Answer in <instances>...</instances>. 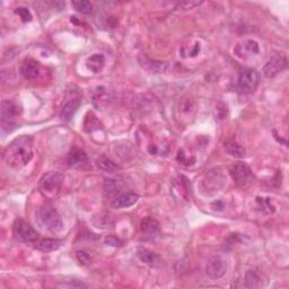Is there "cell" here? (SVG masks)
Masks as SVG:
<instances>
[{
  "mask_svg": "<svg viewBox=\"0 0 289 289\" xmlns=\"http://www.w3.org/2000/svg\"><path fill=\"white\" fill-rule=\"evenodd\" d=\"M84 129L87 132H93L95 130L101 129V122L98 121V119L93 113L89 112L84 121Z\"/></svg>",
  "mask_w": 289,
  "mask_h": 289,
  "instance_id": "cell-23",
  "label": "cell"
},
{
  "mask_svg": "<svg viewBox=\"0 0 289 289\" xmlns=\"http://www.w3.org/2000/svg\"><path fill=\"white\" fill-rule=\"evenodd\" d=\"M225 149L230 156L236 158H243L245 156V149L238 144L234 142H227L225 144Z\"/></svg>",
  "mask_w": 289,
  "mask_h": 289,
  "instance_id": "cell-22",
  "label": "cell"
},
{
  "mask_svg": "<svg viewBox=\"0 0 289 289\" xmlns=\"http://www.w3.org/2000/svg\"><path fill=\"white\" fill-rule=\"evenodd\" d=\"M60 287H69V288H80V287H86V285H84L82 283H79V282H77V280H75L73 283H70V284H63V285H60Z\"/></svg>",
  "mask_w": 289,
  "mask_h": 289,
  "instance_id": "cell-32",
  "label": "cell"
},
{
  "mask_svg": "<svg viewBox=\"0 0 289 289\" xmlns=\"http://www.w3.org/2000/svg\"><path fill=\"white\" fill-rule=\"evenodd\" d=\"M257 204L260 210L264 214H272L275 212V207L270 204V200L268 198H257Z\"/></svg>",
  "mask_w": 289,
  "mask_h": 289,
  "instance_id": "cell-26",
  "label": "cell"
},
{
  "mask_svg": "<svg viewBox=\"0 0 289 289\" xmlns=\"http://www.w3.org/2000/svg\"><path fill=\"white\" fill-rule=\"evenodd\" d=\"M105 243L107 245H112V246H119L121 245V241L118 237L113 236V235H110L105 238Z\"/></svg>",
  "mask_w": 289,
  "mask_h": 289,
  "instance_id": "cell-31",
  "label": "cell"
},
{
  "mask_svg": "<svg viewBox=\"0 0 289 289\" xmlns=\"http://www.w3.org/2000/svg\"><path fill=\"white\" fill-rule=\"evenodd\" d=\"M140 228H142L144 236L148 239H154L157 237L159 234L158 221L150 217L144 218L142 220V224H140Z\"/></svg>",
  "mask_w": 289,
  "mask_h": 289,
  "instance_id": "cell-10",
  "label": "cell"
},
{
  "mask_svg": "<svg viewBox=\"0 0 289 289\" xmlns=\"http://www.w3.org/2000/svg\"><path fill=\"white\" fill-rule=\"evenodd\" d=\"M67 162L70 166L77 167L87 163L88 157H87V155H86V152L82 149H80V148H72L68 155Z\"/></svg>",
  "mask_w": 289,
  "mask_h": 289,
  "instance_id": "cell-18",
  "label": "cell"
},
{
  "mask_svg": "<svg viewBox=\"0 0 289 289\" xmlns=\"http://www.w3.org/2000/svg\"><path fill=\"white\" fill-rule=\"evenodd\" d=\"M232 176L239 188L246 189L249 188L252 181H253V176H252L251 168L247 166L245 163H238L233 166L232 168Z\"/></svg>",
  "mask_w": 289,
  "mask_h": 289,
  "instance_id": "cell-8",
  "label": "cell"
},
{
  "mask_svg": "<svg viewBox=\"0 0 289 289\" xmlns=\"http://www.w3.org/2000/svg\"><path fill=\"white\" fill-rule=\"evenodd\" d=\"M40 67L39 64L33 59H26L23 61L22 66H20V73L22 76L28 80L35 79L39 76Z\"/></svg>",
  "mask_w": 289,
  "mask_h": 289,
  "instance_id": "cell-14",
  "label": "cell"
},
{
  "mask_svg": "<svg viewBox=\"0 0 289 289\" xmlns=\"http://www.w3.org/2000/svg\"><path fill=\"white\" fill-rule=\"evenodd\" d=\"M201 3V1H183L176 6V9H192L197 6H200Z\"/></svg>",
  "mask_w": 289,
  "mask_h": 289,
  "instance_id": "cell-29",
  "label": "cell"
},
{
  "mask_svg": "<svg viewBox=\"0 0 289 289\" xmlns=\"http://www.w3.org/2000/svg\"><path fill=\"white\" fill-rule=\"evenodd\" d=\"M138 258L142 260L144 263L148 264L151 268H162L163 267V260L160 259L158 254L152 252L148 249H139L138 250Z\"/></svg>",
  "mask_w": 289,
  "mask_h": 289,
  "instance_id": "cell-13",
  "label": "cell"
},
{
  "mask_svg": "<svg viewBox=\"0 0 289 289\" xmlns=\"http://www.w3.org/2000/svg\"><path fill=\"white\" fill-rule=\"evenodd\" d=\"M17 115V106L9 100H5L1 103V120L3 123L10 125Z\"/></svg>",
  "mask_w": 289,
  "mask_h": 289,
  "instance_id": "cell-16",
  "label": "cell"
},
{
  "mask_svg": "<svg viewBox=\"0 0 289 289\" xmlns=\"http://www.w3.org/2000/svg\"><path fill=\"white\" fill-rule=\"evenodd\" d=\"M259 73L254 69H245L239 73L238 88L242 93L251 94L257 89L259 85Z\"/></svg>",
  "mask_w": 289,
  "mask_h": 289,
  "instance_id": "cell-5",
  "label": "cell"
},
{
  "mask_svg": "<svg viewBox=\"0 0 289 289\" xmlns=\"http://www.w3.org/2000/svg\"><path fill=\"white\" fill-rule=\"evenodd\" d=\"M234 51L239 58L254 56L259 53V44L253 40H245L242 43L237 44Z\"/></svg>",
  "mask_w": 289,
  "mask_h": 289,
  "instance_id": "cell-12",
  "label": "cell"
},
{
  "mask_svg": "<svg viewBox=\"0 0 289 289\" xmlns=\"http://www.w3.org/2000/svg\"><path fill=\"white\" fill-rule=\"evenodd\" d=\"M105 65V58L101 53H95V55L90 56L86 60V66L94 73L100 72Z\"/></svg>",
  "mask_w": 289,
  "mask_h": 289,
  "instance_id": "cell-20",
  "label": "cell"
},
{
  "mask_svg": "<svg viewBox=\"0 0 289 289\" xmlns=\"http://www.w3.org/2000/svg\"><path fill=\"white\" fill-rule=\"evenodd\" d=\"M72 7L81 14H90L93 11V5L87 0H78V1L72 2Z\"/></svg>",
  "mask_w": 289,
  "mask_h": 289,
  "instance_id": "cell-24",
  "label": "cell"
},
{
  "mask_svg": "<svg viewBox=\"0 0 289 289\" xmlns=\"http://www.w3.org/2000/svg\"><path fill=\"white\" fill-rule=\"evenodd\" d=\"M64 176L58 172H49L43 175L40 181L39 190L47 199H55L59 195L61 185H63Z\"/></svg>",
  "mask_w": 289,
  "mask_h": 289,
  "instance_id": "cell-3",
  "label": "cell"
},
{
  "mask_svg": "<svg viewBox=\"0 0 289 289\" xmlns=\"http://www.w3.org/2000/svg\"><path fill=\"white\" fill-rule=\"evenodd\" d=\"M14 234L20 242L24 243H35L39 239L38 232L23 219H17L15 221Z\"/></svg>",
  "mask_w": 289,
  "mask_h": 289,
  "instance_id": "cell-6",
  "label": "cell"
},
{
  "mask_svg": "<svg viewBox=\"0 0 289 289\" xmlns=\"http://www.w3.org/2000/svg\"><path fill=\"white\" fill-rule=\"evenodd\" d=\"M139 64L142 65L144 69L148 70V72H152V73L165 72L168 68V64L165 63V61L152 60V59H149V58H146V57H140Z\"/></svg>",
  "mask_w": 289,
  "mask_h": 289,
  "instance_id": "cell-11",
  "label": "cell"
},
{
  "mask_svg": "<svg viewBox=\"0 0 289 289\" xmlns=\"http://www.w3.org/2000/svg\"><path fill=\"white\" fill-rule=\"evenodd\" d=\"M35 218L40 226L52 233H59L64 229V222L59 214L50 207H40L36 210Z\"/></svg>",
  "mask_w": 289,
  "mask_h": 289,
  "instance_id": "cell-2",
  "label": "cell"
},
{
  "mask_svg": "<svg viewBox=\"0 0 289 289\" xmlns=\"http://www.w3.org/2000/svg\"><path fill=\"white\" fill-rule=\"evenodd\" d=\"M138 199H139L138 195H136V193H132V192H128V193H125V195L119 196L117 199L113 201L112 206L115 209L128 208V207H131V206H134L136 202L138 201Z\"/></svg>",
  "mask_w": 289,
  "mask_h": 289,
  "instance_id": "cell-19",
  "label": "cell"
},
{
  "mask_svg": "<svg viewBox=\"0 0 289 289\" xmlns=\"http://www.w3.org/2000/svg\"><path fill=\"white\" fill-rule=\"evenodd\" d=\"M34 244L38 250L45 252V253H49V252L59 250L60 247L63 246L64 242L58 238H43L40 239V241H36Z\"/></svg>",
  "mask_w": 289,
  "mask_h": 289,
  "instance_id": "cell-15",
  "label": "cell"
},
{
  "mask_svg": "<svg viewBox=\"0 0 289 289\" xmlns=\"http://www.w3.org/2000/svg\"><path fill=\"white\" fill-rule=\"evenodd\" d=\"M226 183V177L219 171H212L202 180V190L207 193L220 191Z\"/></svg>",
  "mask_w": 289,
  "mask_h": 289,
  "instance_id": "cell-7",
  "label": "cell"
},
{
  "mask_svg": "<svg viewBox=\"0 0 289 289\" xmlns=\"http://www.w3.org/2000/svg\"><path fill=\"white\" fill-rule=\"evenodd\" d=\"M246 288H257L260 286V278L254 271H249L245 275V284Z\"/></svg>",
  "mask_w": 289,
  "mask_h": 289,
  "instance_id": "cell-25",
  "label": "cell"
},
{
  "mask_svg": "<svg viewBox=\"0 0 289 289\" xmlns=\"http://www.w3.org/2000/svg\"><path fill=\"white\" fill-rule=\"evenodd\" d=\"M227 262L221 257H214L206 266V274L212 279H219L226 274Z\"/></svg>",
  "mask_w": 289,
  "mask_h": 289,
  "instance_id": "cell-9",
  "label": "cell"
},
{
  "mask_svg": "<svg viewBox=\"0 0 289 289\" xmlns=\"http://www.w3.org/2000/svg\"><path fill=\"white\" fill-rule=\"evenodd\" d=\"M76 257H77L78 261H79V263L82 264V266H86V264H88L90 262V257L84 251L77 252Z\"/></svg>",
  "mask_w": 289,
  "mask_h": 289,
  "instance_id": "cell-30",
  "label": "cell"
},
{
  "mask_svg": "<svg viewBox=\"0 0 289 289\" xmlns=\"http://www.w3.org/2000/svg\"><path fill=\"white\" fill-rule=\"evenodd\" d=\"M96 166L105 173H117L118 171H120L119 165L115 164L113 160L104 157V156L96 159Z\"/></svg>",
  "mask_w": 289,
  "mask_h": 289,
  "instance_id": "cell-21",
  "label": "cell"
},
{
  "mask_svg": "<svg viewBox=\"0 0 289 289\" xmlns=\"http://www.w3.org/2000/svg\"><path fill=\"white\" fill-rule=\"evenodd\" d=\"M33 158L32 139L27 136H23L15 139L5 152V162L11 168H22L31 162Z\"/></svg>",
  "mask_w": 289,
  "mask_h": 289,
  "instance_id": "cell-1",
  "label": "cell"
},
{
  "mask_svg": "<svg viewBox=\"0 0 289 289\" xmlns=\"http://www.w3.org/2000/svg\"><path fill=\"white\" fill-rule=\"evenodd\" d=\"M79 106H80L79 100H72L66 103L63 109H61L60 114H59L61 121H64V122L70 121L78 111V109H79Z\"/></svg>",
  "mask_w": 289,
  "mask_h": 289,
  "instance_id": "cell-17",
  "label": "cell"
},
{
  "mask_svg": "<svg viewBox=\"0 0 289 289\" xmlns=\"http://www.w3.org/2000/svg\"><path fill=\"white\" fill-rule=\"evenodd\" d=\"M181 110H182V112L190 113L191 111L195 110V102H193L191 98H187V100L184 98L182 105H181Z\"/></svg>",
  "mask_w": 289,
  "mask_h": 289,
  "instance_id": "cell-28",
  "label": "cell"
},
{
  "mask_svg": "<svg viewBox=\"0 0 289 289\" xmlns=\"http://www.w3.org/2000/svg\"><path fill=\"white\" fill-rule=\"evenodd\" d=\"M15 13L17 14L20 19L23 20V22H31L32 20V15L30 13V10L27 9V8H24V7H19L17 9L15 10Z\"/></svg>",
  "mask_w": 289,
  "mask_h": 289,
  "instance_id": "cell-27",
  "label": "cell"
},
{
  "mask_svg": "<svg viewBox=\"0 0 289 289\" xmlns=\"http://www.w3.org/2000/svg\"><path fill=\"white\" fill-rule=\"evenodd\" d=\"M287 58L282 53L276 52L271 55L263 67V75L267 78H274L287 67Z\"/></svg>",
  "mask_w": 289,
  "mask_h": 289,
  "instance_id": "cell-4",
  "label": "cell"
}]
</instances>
